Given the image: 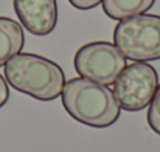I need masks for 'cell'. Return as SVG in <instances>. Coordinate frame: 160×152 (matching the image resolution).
<instances>
[{"instance_id": "obj_1", "label": "cell", "mask_w": 160, "mask_h": 152, "mask_svg": "<svg viewBox=\"0 0 160 152\" xmlns=\"http://www.w3.org/2000/svg\"><path fill=\"white\" fill-rule=\"evenodd\" d=\"M61 96L65 112L89 127H109L120 116L121 109L113 92L95 81L73 78L64 84Z\"/></svg>"}, {"instance_id": "obj_2", "label": "cell", "mask_w": 160, "mask_h": 152, "mask_svg": "<svg viewBox=\"0 0 160 152\" xmlns=\"http://www.w3.org/2000/svg\"><path fill=\"white\" fill-rule=\"evenodd\" d=\"M8 84L20 93L39 101H53L64 89L62 68L47 57L33 53H19L5 64Z\"/></svg>"}, {"instance_id": "obj_3", "label": "cell", "mask_w": 160, "mask_h": 152, "mask_svg": "<svg viewBox=\"0 0 160 152\" xmlns=\"http://www.w3.org/2000/svg\"><path fill=\"white\" fill-rule=\"evenodd\" d=\"M113 42L120 53L135 62L160 59V16L140 14L123 19L113 30Z\"/></svg>"}, {"instance_id": "obj_4", "label": "cell", "mask_w": 160, "mask_h": 152, "mask_svg": "<svg viewBox=\"0 0 160 152\" xmlns=\"http://www.w3.org/2000/svg\"><path fill=\"white\" fill-rule=\"evenodd\" d=\"M159 76L152 65L148 62H134L126 65L113 82V95L120 109L128 112H138L149 105Z\"/></svg>"}, {"instance_id": "obj_5", "label": "cell", "mask_w": 160, "mask_h": 152, "mask_svg": "<svg viewBox=\"0 0 160 152\" xmlns=\"http://www.w3.org/2000/svg\"><path fill=\"white\" fill-rule=\"evenodd\" d=\"M73 65L81 78L110 86L126 67V57L113 44L97 41L82 45L76 51Z\"/></svg>"}, {"instance_id": "obj_6", "label": "cell", "mask_w": 160, "mask_h": 152, "mask_svg": "<svg viewBox=\"0 0 160 152\" xmlns=\"http://www.w3.org/2000/svg\"><path fill=\"white\" fill-rule=\"evenodd\" d=\"M22 27L34 36H47L58 23L56 0H12Z\"/></svg>"}, {"instance_id": "obj_7", "label": "cell", "mask_w": 160, "mask_h": 152, "mask_svg": "<svg viewBox=\"0 0 160 152\" xmlns=\"http://www.w3.org/2000/svg\"><path fill=\"white\" fill-rule=\"evenodd\" d=\"M25 44L22 25L9 17L0 16V67L19 54Z\"/></svg>"}, {"instance_id": "obj_8", "label": "cell", "mask_w": 160, "mask_h": 152, "mask_svg": "<svg viewBox=\"0 0 160 152\" xmlns=\"http://www.w3.org/2000/svg\"><path fill=\"white\" fill-rule=\"evenodd\" d=\"M103 11L113 20L140 16L152 8L156 0H101Z\"/></svg>"}, {"instance_id": "obj_9", "label": "cell", "mask_w": 160, "mask_h": 152, "mask_svg": "<svg viewBox=\"0 0 160 152\" xmlns=\"http://www.w3.org/2000/svg\"><path fill=\"white\" fill-rule=\"evenodd\" d=\"M148 126L160 135V84L156 89V93L152 96V100L149 102V109H148Z\"/></svg>"}, {"instance_id": "obj_10", "label": "cell", "mask_w": 160, "mask_h": 152, "mask_svg": "<svg viewBox=\"0 0 160 152\" xmlns=\"http://www.w3.org/2000/svg\"><path fill=\"white\" fill-rule=\"evenodd\" d=\"M70 5L79 11H89L93 9L95 6H98L101 3V0H68Z\"/></svg>"}, {"instance_id": "obj_11", "label": "cell", "mask_w": 160, "mask_h": 152, "mask_svg": "<svg viewBox=\"0 0 160 152\" xmlns=\"http://www.w3.org/2000/svg\"><path fill=\"white\" fill-rule=\"evenodd\" d=\"M8 100H9V89H8L6 81H5L3 76L0 75V109L8 102Z\"/></svg>"}]
</instances>
